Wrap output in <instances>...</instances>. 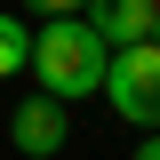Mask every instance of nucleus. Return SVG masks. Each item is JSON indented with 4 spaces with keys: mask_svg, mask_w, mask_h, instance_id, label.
Segmentation results:
<instances>
[{
    "mask_svg": "<svg viewBox=\"0 0 160 160\" xmlns=\"http://www.w3.org/2000/svg\"><path fill=\"white\" fill-rule=\"evenodd\" d=\"M104 96H112L120 120L160 128V40H128V48H112V64H104Z\"/></svg>",
    "mask_w": 160,
    "mask_h": 160,
    "instance_id": "f03ea898",
    "label": "nucleus"
},
{
    "mask_svg": "<svg viewBox=\"0 0 160 160\" xmlns=\"http://www.w3.org/2000/svg\"><path fill=\"white\" fill-rule=\"evenodd\" d=\"M80 16L104 32V48H128V40H152V24H160V0H88Z\"/></svg>",
    "mask_w": 160,
    "mask_h": 160,
    "instance_id": "20e7f679",
    "label": "nucleus"
},
{
    "mask_svg": "<svg viewBox=\"0 0 160 160\" xmlns=\"http://www.w3.org/2000/svg\"><path fill=\"white\" fill-rule=\"evenodd\" d=\"M104 64H112V48H104V32H96L88 16H40L32 64H24V72H32L56 104H80V96L104 88Z\"/></svg>",
    "mask_w": 160,
    "mask_h": 160,
    "instance_id": "f257e3e1",
    "label": "nucleus"
},
{
    "mask_svg": "<svg viewBox=\"0 0 160 160\" xmlns=\"http://www.w3.org/2000/svg\"><path fill=\"white\" fill-rule=\"evenodd\" d=\"M152 40H160V24H152Z\"/></svg>",
    "mask_w": 160,
    "mask_h": 160,
    "instance_id": "6e6552de",
    "label": "nucleus"
},
{
    "mask_svg": "<svg viewBox=\"0 0 160 160\" xmlns=\"http://www.w3.org/2000/svg\"><path fill=\"white\" fill-rule=\"evenodd\" d=\"M8 136H16V152L56 160L64 144H72V120H64V104L48 96V88H32V96H16V112H8Z\"/></svg>",
    "mask_w": 160,
    "mask_h": 160,
    "instance_id": "7ed1b4c3",
    "label": "nucleus"
},
{
    "mask_svg": "<svg viewBox=\"0 0 160 160\" xmlns=\"http://www.w3.org/2000/svg\"><path fill=\"white\" fill-rule=\"evenodd\" d=\"M128 160H160V136H152V144H136V152H128Z\"/></svg>",
    "mask_w": 160,
    "mask_h": 160,
    "instance_id": "0eeeda50",
    "label": "nucleus"
},
{
    "mask_svg": "<svg viewBox=\"0 0 160 160\" xmlns=\"http://www.w3.org/2000/svg\"><path fill=\"white\" fill-rule=\"evenodd\" d=\"M32 64V24L24 16H0V80H16Z\"/></svg>",
    "mask_w": 160,
    "mask_h": 160,
    "instance_id": "39448f33",
    "label": "nucleus"
},
{
    "mask_svg": "<svg viewBox=\"0 0 160 160\" xmlns=\"http://www.w3.org/2000/svg\"><path fill=\"white\" fill-rule=\"evenodd\" d=\"M88 0H24V16H80Z\"/></svg>",
    "mask_w": 160,
    "mask_h": 160,
    "instance_id": "423d86ee",
    "label": "nucleus"
}]
</instances>
